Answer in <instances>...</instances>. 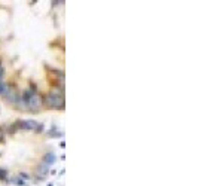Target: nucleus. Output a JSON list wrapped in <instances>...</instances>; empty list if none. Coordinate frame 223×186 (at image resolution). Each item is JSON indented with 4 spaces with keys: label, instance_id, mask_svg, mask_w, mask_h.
<instances>
[{
    "label": "nucleus",
    "instance_id": "f257e3e1",
    "mask_svg": "<svg viewBox=\"0 0 223 186\" xmlns=\"http://www.w3.org/2000/svg\"><path fill=\"white\" fill-rule=\"evenodd\" d=\"M27 107L31 109V110H36L40 107V97H37L36 94H30L27 97Z\"/></svg>",
    "mask_w": 223,
    "mask_h": 186
},
{
    "label": "nucleus",
    "instance_id": "f03ea898",
    "mask_svg": "<svg viewBox=\"0 0 223 186\" xmlns=\"http://www.w3.org/2000/svg\"><path fill=\"white\" fill-rule=\"evenodd\" d=\"M63 97L60 95H55V94H49L48 97V106H52V107H63Z\"/></svg>",
    "mask_w": 223,
    "mask_h": 186
}]
</instances>
